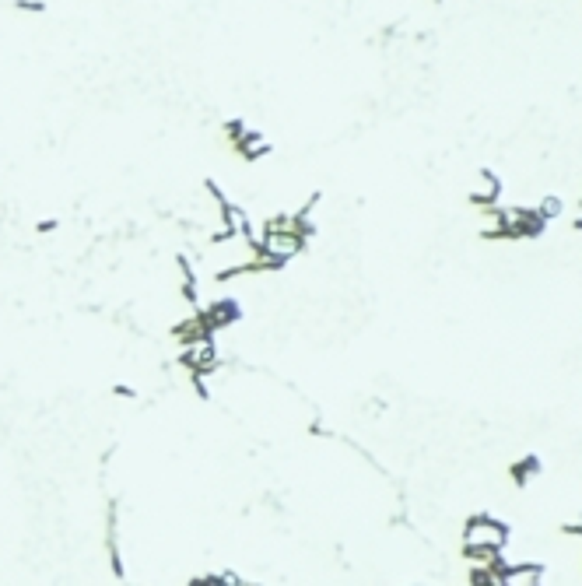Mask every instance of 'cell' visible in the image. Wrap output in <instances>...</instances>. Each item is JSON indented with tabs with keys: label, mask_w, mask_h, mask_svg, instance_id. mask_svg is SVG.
Masks as SVG:
<instances>
[{
	"label": "cell",
	"mask_w": 582,
	"mask_h": 586,
	"mask_svg": "<svg viewBox=\"0 0 582 586\" xmlns=\"http://www.w3.org/2000/svg\"><path fill=\"white\" fill-rule=\"evenodd\" d=\"M533 211H537L540 218L550 225L555 218H561V214H565V200H561L558 194H547V197H540V200H537V207H533Z\"/></svg>",
	"instance_id": "2"
},
{
	"label": "cell",
	"mask_w": 582,
	"mask_h": 586,
	"mask_svg": "<svg viewBox=\"0 0 582 586\" xmlns=\"http://www.w3.org/2000/svg\"><path fill=\"white\" fill-rule=\"evenodd\" d=\"M18 11H32V14H43L46 11V0H14Z\"/></svg>",
	"instance_id": "3"
},
{
	"label": "cell",
	"mask_w": 582,
	"mask_h": 586,
	"mask_svg": "<svg viewBox=\"0 0 582 586\" xmlns=\"http://www.w3.org/2000/svg\"><path fill=\"white\" fill-rule=\"evenodd\" d=\"M579 204H582V200H579Z\"/></svg>",
	"instance_id": "5"
},
{
	"label": "cell",
	"mask_w": 582,
	"mask_h": 586,
	"mask_svg": "<svg viewBox=\"0 0 582 586\" xmlns=\"http://www.w3.org/2000/svg\"><path fill=\"white\" fill-rule=\"evenodd\" d=\"M540 467H544V464H540V456H537V453H526L523 460H516V464L509 467V474H512V481H516L519 488H526V484L540 474Z\"/></svg>",
	"instance_id": "1"
},
{
	"label": "cell",
	"mask_w": 582,
	"mask_h": 586,
	"mask_svg": "<svg viewBox=\"0 0 582 586\" xmlns=\"http://www.w3.org/2000/svg\"><path fill=\"white\" fill-rule=\"evenodd\" d=\"M572 228H575V232H582V214H579V218L572 222Z\"/></svg>",
	"instance_id": "4"
}]
</instances>
